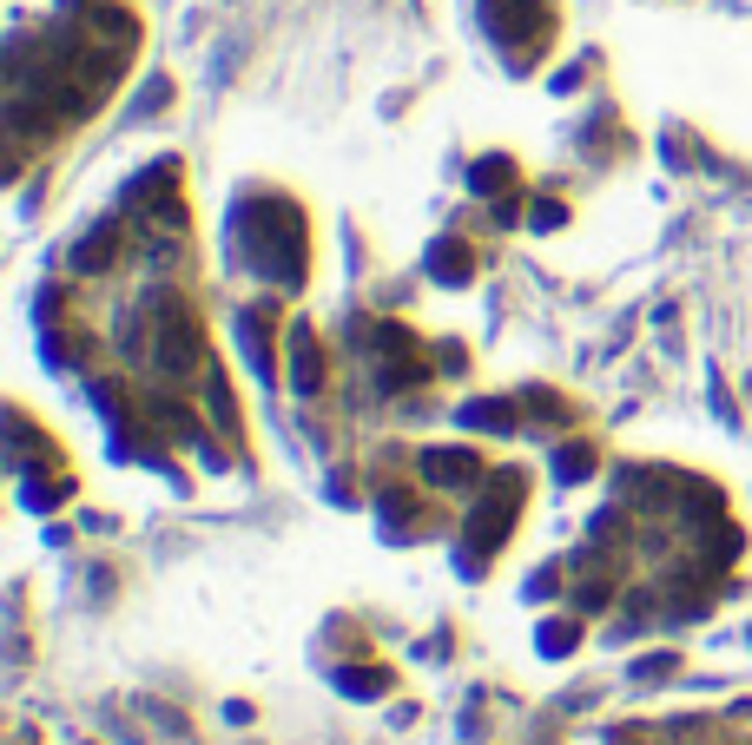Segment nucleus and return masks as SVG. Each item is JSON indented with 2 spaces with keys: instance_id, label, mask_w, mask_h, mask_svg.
I'll return each mask as SVG.
<instances>
[{
  "instance_id": "1",
  "label": "nucleus",
  "mask_w": 752,
  "mask_h": 745,
  "mask_svg": "<svg viewBox=\"0 0 752 745\" xmlns=\"http://www.w3.org/2000/svg\"><path fill=\"white\" fill-rule=\"evenodd\" d=\"M423 469L436 482H482V456H462V449H436V456H423Z\"/></svg>"
},
{
  "instance_id": "2",
  "label": "nucleus",
  "mask_w": 752,
  "mask_h": 745,
  "mask_svg": "<svg viewBox=\"0 0 752 745\" xmlns=\"http://www.w3.org/2000/svg\"><path fill=\"white\" fill-rule=\"evenodd\" d=\"M112 244H119V231H112V224H99V231L79 244V271H106V264H112Z\"/></svg>"
},
{
  "instance_id": "3",
  "label": "nucleus",
  "mask_w": 752,
  "mask_h": 745,
  "mask_svg": "<svg viewBox=\"0 0 752 745\" xmlns=\"http://www.w3.org/2000/svg\"><path fill=\"white\" fill-rule=\"evenodd\" d=\"M436 277H449V284L469 277V251H462V244H443V251H436Z\"/></svg>"
}]
</instances>
